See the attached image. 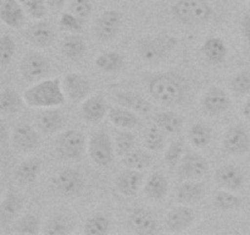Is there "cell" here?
Segmentation results:
<instances>
[{
    "label": "cell",
    "mask_w": 250,
    "mask_h": 235,
    "mask_svg": "<svg viewBox=\"0 0 250 235\" xmlns=\"http://www.w3.org/2000/svg\"><path fill=\"white\" fill-rule=\"evenodd\" d=\"M167 179L161 173H154L144 185V192L151 200H163L167 193Z\"/></svg>",
    "instance_id": "cell-29"
},
{
    "label": "cell",
    "mask_w": 250,
    "mask_h": 235,
    "mask_svg": "<svg viewBox=\"0 0 250 235\" xmlns=\"http://www.w3.org/2000/svg\"><path fill=\"white\" fill-rule=\"evenodd\" d=\"M224 148L229 154L242 156L250 151V135L242 124L229 127L224 135Z\"/></svg>",
    "instance_id": "cell-10"
},
{
    "label": "cell",
    "mask_w": 250,
    "mask_h": 235,
    "mask_svg": "<svg viewBox=\"0 0 250 235\" xmlns=\"http://www.w3.org/2000/svg\"><path fill=\"white\" fill-rule=\"evenodd\" d=\"M107 117H109L110 121L119 129L132 130L141 124L138 113L120 104L110 107Z\"/></svg>",
    "instance_id": "cell-21"
},
{
    "label": "cell",
    "mask_w": 250,
    "mask_h": 235,
    "mask_svg": "<svg viewBox=\"0 0 250 235\" xmlns=\"http://www.w3.org/2000/svg\"><path fill=\"white\" fill-rule=\"evenodd\" d=\"M115 100L117 102V104L134 110V112L141 115L149 114L151 110L150 102L133 92H117L115 94Z\"/></svg>",
    "instance_id": "cell-25"
},
{
    "label": "cell",
    "mask_w": 250,
    "mask_h": 235,
    "mask_svg": "<svg viewBox=\"0 0 250 235\" xmlns=\"http://www.w3.org/2000/svg\"><path fill=\"white\" fill-rule=\"evenodd\" d=\"M178 176L182 180H203L210 174L209 162L199 153L188 152L177 166Z\"/></svg>",
    "instance_id": "cell-6"
},
{
    "label": "cell",
    "mask_w": 250,
    "mask_h": 235,
    "mask_svg": "<svg viewBox=\"0 0 250 235\" xmlns=\"http://www.w3.org/2000/svg\"><path fill=\"white\" fill-rule=\"evenodd\" d=\"M195 220V212L188 205L176 206L166 215V225L171 232H185L192 227Z\"/></svg>",
    "instance_id": "cell-17"
},
{
    "label": "cell",
    "mask_w": 250,
    "mask_h": 235,
    "mask_svg": "<svg viewBox=\"0 0 250 235\" xmlns=\"http://www.w3.org/2000/svg\"><path fill=\"white\" fill-rule=\"evenodd\" d=\"M110 220L104 214H94L84 223V234L103 235L109 232Z\"/></svg>",
    "instance_id": "cell-38"
},
{
    "label": "cell",
    "mask_w": 250,
    "mask_h": 235,
    "mask_svg": "<svg viewBox=\"0 0 250 235\" xmlns=\"http://www.w3.org/2000/svg\"><path fill=\"white\" fill-rule=\"evenodd\" d=\"M188 137L193 146L198 147V148H204L211 142L212 131L209 125L204 124V122H197L190 126Z\"/></svg>",
    "instance_id": "cell-33"
},
{
    "label": "cell",
    "mask_w": 250,
    "mask_h": 235,
    "mask_svg": "<svg viewBox=\"0 0 250 235\" xmlns=\"http://www.w3.org/2000/svg\"><path fill=\"white\" fill-rule=\"evenodd\" d=\"M183 152H185V146H183V141L181 140H175L167 146L165 151V162L171 170L178 166L181 159L185 156Z\"/></svg>",
    "instance_id": "cell-39"
},
{
    "label": "cell",
    "mask_w": 250,
    "mask_h": 235,
    "mask_svg": "<svg viewBox=\"0 0 250 235\" xmlns=\"http://www.w3.org/2000/svg\"><path fill=\"white\" fill-rule=\"evenodd\" d=\"M16 51V44L9 34H4L0 38V64L2 66L7 65L12 60Z\"/></svg>",
    "instance_id": "cell-45"
},
{
    "label": "cell",
    "mask_w": 250,
    "mask_h": 235,
    "mask_svg": "<svg viewBox=\"0 0 250 235\" xmlns=\"http://www.w3.org/2000/svg\"><path fill=\"white\" fill-rule=\"evenodd\" d=\"M242 114H243V117L246 118L247 120H250V95H248V98H247L246 102H244Z\"/></svg>",
    "instance_id": "cell-49"
},
{
    "label": "cell",
    "mask_w": 250,
    "mask_h": 235,
    "mask_svg": "<svg viewBox=\"0 0 250 235\" xmlns=\"http://www.w3.org/2000/svg\"><path fill=\"white\" fill-rule=\"evenodd\" d=\"M143 184V173L136 169L126 168L115 178V188L121 195L132 197L137 195Z\"/></svg>",
    "instance_id": "cell-16"
},
{
    "label": "cell",
    "mask_w": 250,
    "mask_h": 235,
    "mask_svg": "<svg viewBox=\"0 0 250 235\" xmlns=\"http://www.w3.org/2000/svg\"><path fill=\"white\" fill-rule=\"evenodd\" d=\"M61 53L68 59H78L85 53V42L80 33H70L61 42Z\"/></svg>",
    "instance_id": "cell-30"
},
{
    "label": "cell",
    "mask_w": 250,
    "mask_h": 235,
    "mask_svg": "<svg viewBox=\"0 0 250 235\" xmlns=\"http://www.w3.org/2000/svg\"><path fill=\"white\" fill-rule=\"evenodd\" d=\"M134 142H136V137L129 130L122 129V131L116 132L114 144L117 156H120L121 158L126 156L128 152H131L134 148Z\"/></svg>",
    "instance_id": "cell-37"
},
{
    "label": "cell",
    "mask_w": 250,
    "mask_h": 235,
    "mask_svg": "<svg viewBox=\"0 0 250 235\" xmlns=\"http://www.w3.org/2000/svg\"><path fill=\"white\" fill-rule=\"evenodd\" d=\"M22 97L26 105L42 109L61 107L67 99L63 92L62 82L59 78H43L37 81L24 91Z\"/></svg>",
    "instance_id": "cell-1"
},
{
    "label": "cell",
    "mask_w": 250,
    "mask_h": 235,
    "mask_svg": "<svg viewBox=\"0 0 250 235\" xmlns=\"http://www.w3.org/2000/svg\"><path fill=\"white\" fill-rule=\"evenodd\" d=\"M39 223L38 218L34 214H26L20 218L15 224V233L16 234H29L34 235L39 233Z\"/></svg>",
    "instance_id": "cell-40"
},
{
    "label": "cell",
    "mask_w": 250,
    "mask_h": 235,
    "mask_svg": "<svg viewBox=\"0 0 250 235\" xmlns=\"http://www.w3.org/2000/svg\"><path fill=\"white\" fill-rule=\"evenodd\" d=\"M20 72L24 80L37 82L45 78L50 72V61L42 53H28L22 58Z\"/></svg>",
    "instance_id": "cell-7"
},
{
    "label": "cell",
    "mask_w": 250,
    "mask_h": 235,
    "mask_svg": "<svg viewBox=\"0 0 250 235\" xmlns=\"http://www.w3.org/2000/svg\"><path fill=\"white\" fill-rule=\"evenodd\" d=\"M43 233L46 235H63L70 233V228H68V223L65 218L54 217L49 219L44 225Z\"/></svg>",
    "instance_id": "cell-46"
},
{
    "label": "cell",
    "mask_w": 250,
    "mask_h": 235,
    "mask_svg": "<svg viewBox=\"0 0 250 235\" xmlns=\"http://www.w3.org/2000/svg\"><path fill=\"white\" fill-rule=\"evenodd\" d=\"M144 143L149 151H163L165 147V132L158 125H150L146 127V134H144Z\"/></svg>",
    "instance_id": "cell-35"
},
{
    "label": "cell",
    "mask_w": 250,
    "mask_h": 235,
    "mask_svg": "<svg viewBox=\"0 0 250 235\" xmlns=\"http://www.w3.org/2000/svg\"><path fill=\"white\" fill-rule=\"evenodd\" d=\"M109 109L106 100L102 94H93L88 95L82 102L81 114L87 122L99 124L106 117Z\"/></svg>",
    "instance_id": "cell-14"
},
{
    "label": "cell",
    "mask_w": 250,
    "mask_h": 235,
    "mask_svg": "<svg viewBox=\"0 0 250 235\" xmlns=\"http://www.w3.org/2000/svg\"><path fill=\"white\" fill-rule=\"evenodd\" d=\"M231 87L237 94H250V70H242L237 72L231 80Z\"/></svg>",
    "instance_id": "cell-43"
},
{
    "label": "cell",
    "mask_w": 250,
    "mask_h": 235,
    "mask_svg": "<svg viewBox=\"0 0 250 235\" xmlns=\"http://www.w3.org/2000/svg\"><path fill=\"white\" fill-rule=\"evenodd\" d=\"M203 108L208 115L217 117L229 109L231 98L229 92L219 86H212L203 95Z\"/></svg>",
    "instance_id": "cell-13"
},
{
    "label": "cell",
    "mask_w": 250,
    "mask_h": 235,
    "mask_svg": "<svg viewBox=\"0 0 250 235\" xmlns=\"http://www.w3.org/2000/svg\"><path fill=\"white\" fill-rule=\"evenodd\" d=\"M42 171V161L38 158H28L17 165L15 178L20 184H32Z\"/></svg>",
    "instance_id": "cell-28"
},
{
    "label": "cell",
    "mask_w": 250,
    "mask_h": 235,
    "mask_svg": "<svg viewBox=\"0 0 250 235\" xmlns=\"http://www.w3.org/2000/svg\"><path fill=\"white\" fill-rule=\"evenodd\" d=\"M242 29H243V34L246 37V41L248 42L250 46V14L246 15L242 21Z\"/></svg>",
    "instance_id": "cell-48"
},
{
    "label": "cell",
    "mask_w": 250,
    "mask_h": 235,
    "mask_svg": "<svg viewBox=\"0 0 250 235\" xmlns=\"http://www.w3.org/2000/svg\"><path fill=\"white\" fill-rule=\"evenodd\" d=\"M177 44V38L170 34H159L141 38L137 43L139 55L148 63L160 61Z\"/></svg>",
    "instance_id": "cell-4"
},
{
    "label": "cell",
    "mask_w": 250,
    "mask_h": 235,
    "mask_svg": "<svg viewBox=\"0 0 250 235\" xmlns=\"http://www.w3.org/2000/svg\"><path fill=\"white\" fill-rule=\"evenodd\" d=\"M26 104L23 97H20L12 88H4L0 93V110L2 114H14L22 110Z\"/></svg>",
    "instance_id": "cell-31"
},
{
    "label": "cell",
    "mask_w": 250,
    "mask_h": 235,
    "mask_svg": "<svg viewBox=\"0 0 250 235\" xmlns=\"http://www.w3.org/2000/svg\"><path fill=\"white\" fill-rule=\"evenodd\" d=\"M154 124L158 125L165 134L175 135L182 130L185 119L176 112H160L154 117Z\"/></svg>",
    "instance_id": "cell-27"
},
{
    "label": "cell",
    "mask_w": 250,
    "mask_h": 235,
    "mask_svg": "<svg viewBox=\"0 0 250 235\" xmlns=\"http://www.w3.org/2000/svg\"><path fill=\"white\" fill-rule=\"evenodd\" d=\"M233 192L234 191L225 190V188L216 191L214 193V200H212L214 205L222 211H231L238 208L241 206V198L234 195Z\"/></svg>",
    "instance_id": "cell-36"
},
{
    "label": "cell",
    "mask_w": 250,
    "mask_h": 235,
    "mask_svg": "<svg viewBox=\"0 0 250 235\" xmlns=\"http://www.w3.org/2000/svg\"><path fill=\"white\" fill-rule=\"evenodd\" d=\"M26 38L33 46L39 47V48H45L53 43L54 38H55V31L49 22L38 20L36 24H31L27 28Z\"/></svg>",
    "instance_id": "cell-19"
},
{
    "label": "cell",
    "mask_w": 250,
    "mask_h": 235,
    "mask_svg": "<svg viewBox=\"0 0 250 235\" xmlns=\"http://www.w3.org/2000/svg\"><path fill=\"white\" fill-rule=\"evenodd\" d=\"M24 12L29 17L34 20H42L46 15V4L45 0H20Z\"/></svg>",
    "instance_id": "cell-41"
},
{
    "label": "cell",
    "mask_w": 250,
    "mask_h": 235,
    "mask_svg": "<svg viewBox=\"0 0 250 235\" xmlns=\"http://www.w3.org/2000/svg\"><path fill=\"white\" fill-rule=\"evenodd\" d=\"M129 224L138 234H154L158 229L155 215L146 208H136L131 213Z\"/></svg>",
    "instance_id": "cell-22"
},
{
    "label": "cell",
    "mask_w": 250,
    "mask_h": 235,
    "mask_svg": "<svg viewBox=\"0 0 250 235\" xmlns=\"http://www.w3.org/2000/svg\"><path fill=\"white\" fill-rule=\"evenodd\" d=\"M248 1H250V0H248Z\"/></svg>",
    "instance_id": "cell-51"
},
{
    "label": "cell",
    "mask_w": 250,
    "mask_h": 235,
    "mask_svg": "<svg viewBox=\"0 0 250 235\" xmlns=\"http://www.w3.org/2000/svg\"><path fill=\"white\" fill-rule=\"evenodd\" d=\"M62 88L66 98L72 103H82L90 93V82L81 73L71 72L63 76Z\"/></svg>",
    "instance_id": "cell-11"
},
{
    "label": "cell",
    "mask_w": 250,
    "mask_h": 235,
    "mask_svg": "<svg viewBox=\"0 0 250 235\" xmlns=\"http://www.w3.org/2000/svg\"><path fill=\"white\" fill-rule=\"evenodd\" d=\"M53 186L65 196H75L82 192L84 188V179L78 170L72 168L60 169L51 179Z\"/></svg>",
    "instance_id": "cell-8"
},
{
    "label": "cell",
    "mask_w": 250,
    "mask_h": 235,
    "mask_svg": "<svg viewBox=\"0 0 250 235\" xmlns=\"http://www.w3.org/2000/svg\"><path fill=\"white\" fill-rule=\"evenodd\" d=\"M48 6L53 7V9H61L65 5L66 0H45Z\"/></svg>",
    "instance_id": "cell-50"
},
{
    "label": "cell",
    "mask_w": 250,
    "mask_h": 235,
    "mask_svg": "<svg viewBox=\"0 0 250 235\" xmlns=\"http://www.w3.org/2000/svg\"><path fill=\"white\" fill-rule=\"evenodd\" d=\"M173 17L183 24H199L209 21L214 9L208 0H177L171 7Z\"/></svg>",
    "instance_id": "cell-3"
},
{
    "label": "cell",
    "mask_w": 250,
    "mask_h": 235,
    "mask_svg": "<svg viewBox=\"0 0 250 235\" xmlns=\"http://www.w3.org/2000/svg\"><path fill=\"white\" fill-rule=\"evenodd\" d=\"M12 143L20 151H32L38 147L39 134L33 126L26 122H20L14 126L12 130Z\"/></svg>",
    "instance_id": "cell-15"
},
{
    "label": "cell",
    "mask_w": 250,
    "mask_h": 235,
    "mask_svg": "<svg viewBox=\"0 0 250 235\" xmlns=\"http://www.w3.org/2000/svg\"><path fill=\"white\" fill-rule=\"evenodd\" d=\"M84 135L77 130H66L56 140V151L62 158H80L85 149Z\"/></svg>",
    "instance_id": "cell-9"
},
{
    "label": "cell",
    "mask_w": 250,
    "mask_h": 235,
    "mask_svg": "<svg viewBox=\"0 0 250 235\" xmlns=\"http://www.w3.org/2000/svg\"><path fill=\"white\" fill-rule=\"evenodd\" d=\"M95 65L103 72H115L124 66V56L119 51H105L95 58Z\"/></svg>",
    "instance_id": "cell-32"
},
{
    "label": "cell",
    "mask_w": 250,
    "mask_h": 235,
    "mask_svg": "<svg viewBox=\"0 0 250 235\" xmlns=\"http://www.w3.org/2000/svg\"><path fill=\"white\" fill-rule=\"evenodd\" d=\"M59 27L61 31L68 33H81L83 29V20L76 16L73 12H63L60 16Z\"/></svg>",
    "instance_id": "cell-42"
},
{
    "label": "cell",
    "mask_w": 250,
    "mask_h": 235,
    "mask_svg": "<svg viewBox=\"0 0 250 235\" xmlns=\"http://www.w3.org/2000/svg\"><path fill=\"white\" fill-rule=\"evenodd\" d=\"M24 10L20 0H1L0 19L11 28H20L24 22Z\"/></svg>",
    "instance_id": "cell-20"
},
{
    "label": "cell",
    "mask_w": 250,
    "mask_h": 235,
    "mask_svg": "<svg viewBox=\"0 0 250 235\" xmlns=\"http://www.w3.org/2000/svg\"><path fill=\"white\" fill-rule=\"evenodd\" d=\"M202 53L209 63L221 64L226 60L227 46L219 37H210L202 46Z\"/></svg>",
    "instance_id": "cell-26"
},
{
    "label": "cell",
    "mask_w": 250,
    "mask_h": 235,
    "mask_svg": "<svg viewBox=\"0 0 250 235\" xmlns=\"http://www.w3.org/2000/svg\"><path fill=\"white\" fill-rule=\"evenodd\" d=\"M215 179L220 188L229 191H237L243 186L244 173L234 164L221 165L215 173Z\"/></svg>",
    "instance_id": "cell-18"
},
{
    "label": "cell",
    "mask_w": 250,
    "mask_h": 235,
    "mask_svg": "<svg viewBox=\"0 0 250 235\" xmlns=\"http://www.w3.org/2000/svg\"><path fill=\"white\" fill-rule=\"evenodd\" d=\"M122 14L117 10H106L94 24V34L100 41H110L115 38L121 28Z\"/></svg>",
    "instance_id": "cell-12"
},
{
    "label": "cell",
    "mask_w": 250,
    "mask_h": 235,
    "mask_svg": "<svg viewBox=\"0 0 250 235\" xmlns=\"http://www.w3.org/2000/svg\"><path fill=\"white\" fill-rule=\"evenodd\" d=\"M22 198L17 193L10 191L1 202V213L4 217H12L21 211Z\"/></svg>",
    "instance_id": "cell-44"
},
{
    "label": "cell",
    "mask_w": 250,
    "mask_h": 235,
    "mask_svg": "<svg viewBox=\"0 0 250 235\" xmlns=\"http://www.w3.org/2000/svg\"><path fill=\"white\" fill-rule=\"evenodd\" d=\"M205 186L200 180H183L177 190V200L182 205H193L204 197Z\"/></svg>",
    "instance_id": "cell-24"
},
{
    "label": "cell",
    "mask_w": 250,
    "mask_h": 235,
    "mask_svg": "<svg viewBox=\"0 0 250 235\" xmlns=\"http://www.w3.org/2000/svg\"><path fill=\"white\" fill-rule=\"evenodd\" d=\"M122 164L126 168L136 169V170H143L149 168L151 164L150 154L146 153L143 149H132L131 152L122 157Z\"/></svg>",
    "instance_id": "cell-34"
},
{
    "label": "cell",
    "mask_w": 250,
    "mask_h": 235,
    "mask_svg": "<svg viewBox=\"0 0 250 235\" xmlns=\"http://www.w3.org/2000/svg\"><path fill=\"white\" fill-rule=\"evenodd\" d=\"M185 92V82L177 73H160L154 76L149 82V93L161 104H178L183 100Z\"/></svg>",
    "instance_id": "cell-2"
},
{
    "label": "cell",
    "mask_w": 250,
    "mask_h": 235,
    "mask_svg": "<svg viewBox=\"0 0 250 235\" xmlns=\"http://www.w3.org/2000/svg\"><path fill=\"white\" fill-rule=\"evenodd\" d=\"M88 153L97 165H110L114 161L116 151H115V144L110 139L109 134L105 131L93 132L88 142Z\"/></svg>",
    "instance_id": "cell-5"
},
{
    "label": "cell",
    "mask_w": 250,
    "mask_h": 235,
    "mask_svg": "<svg viewBox=\"0 0 250 235\" xmlns=\"http://www.w3.org/2000/svg\"><path fill=\"white\" fill-rule=\"evenodd\" d=\"M71 12L84 21L93 12L92 0H71Z\"/></svg>",
    "instance_id": "cell-47"
},
{
    "label": "cell",
    "mask_w": 250,
    "mask_h": 235,
    "mask_svg": "<svg viewBox=\"0 0 250 235\" xmlns=\"http://www.w3.org/2000/svg\"><path fill=\"white\" fill-rule=\"evenodd\" d=\"M36 121L38 129L45 135L58 134L63 126L62 114L54 108L44 109L41 114L37 115Z\"/></svg>",
    "instance_id": "cell-23"
}]
</instances>
